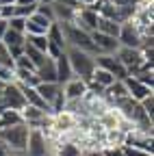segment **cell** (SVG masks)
Segmentation results:
<instances>
[{
	"mask_svg": "<svg viewBox=\"0 0 154 156\" xmlns=\"http://www.w3.org/2000/svg\"><path fill=\"white\" fill-rule=\"evenodd\" d=\"M65 56L74 72V78H81V80L89 83L95 72V56L85 50H76V48H65Z\"/></svg>",
	"mask_w": 154,
	"mask_h": 156,
	"instance_id": "1",
	"label": "cell"
},
{
	"mask_svg": "<svg viewBox=\"0 0 154 156\" xmlns=\"http://www.w3.org/2000/svg\"><path fill=\"white\" fill-rule=\"evenodd\" d=\"M28 132H30V128L26 124H17V126L0 130V141L7 145V150L11 154H24L26 152V141H28Z\"/></svg>",
	"mask_w": 154,
	"mask_h": 156,
	"instance_id": "2",
	"label": "cell"
},
{
	"mask_svg": "<svg viewBox=\"0 0 154 156\" xmlns=\"http://www.w3.org/2000/svg\"><path fill=\"white\" fill-rule=\"evenodd\" d=\"M61 30H63V39H65V48L85 50V52L95 56V50H93V44H91V33L78 28L72 22L70 24H61Z\"/></svg>",
	"mask_w": 154,
	"mask_h": 156,
	"instance_id": "3",
	"label": "cell"
},
{
	"mask_svg": "<svg viewBox=\"0 0 154 156\" xmlns=\"http://www.w3.org/2000/svg\"><path fill=\"white\" fill-rule=\"evenodd\" d=\"M52 13H54V22L59 24H70L74 22L76 13L83 9L78 0H52Z\"/></svg>",
	"mask_w": 154,
	"mask_h": 156,
	"instance_id": "4",
	"label": "cell"
},
{
	"mask_svg": "<svg viewBox=\"0 0 154 156\" xmlns=\"http://www.w3.org/2000/svg\"><path fill=\"white\" fill-rule=\"evenodd\" d=\"M143 39H148V37L141 35V30L137 28V24H134L132 20H130V22L120 24L117 44H120L122 48H134V50H139V48L143 46Z\"/></svg>",
	"mask_w": 154,
	"mask_h": 156,
	"instance_id": "5",
	"label": "cell"
},
{
	"mask_svg": "<svg viewBox=\"0 0 154 156\" xmlns=\"http://www.w3.org/2000/svg\"><path fill=\"white\" fill-rule=\"evenodd\" d=\"M50 150V139L37 128H30L28 132V141H26V152L24 156H48Z\"/></svg>",
	"mask_w": 154,
	"mask_h": 156,
	"instance_id": "6",
	"label": "cell"
},
{
	"mask_svg": "<svg viewBox=\"0 0 154 156\" xmlns=\"http://www.w3.org/2000/svg\"><path fill=\"white\" fill-rule=\"evenodd\" d=\"M95 67L106 69L115 80H124V78L128 76V69L115 58V54H98L95 56Z\"/></svg>",
	"mask_w": 154,
	"mask_h": 156,
	"instance_id": "7",
	"label": "cell"
},
{
	"mask_svg": "<svg viewBox=\"0 0 154 156\" xmlns=\"http://www.w3.org/2000/svg\"><path fill=\"white\" fill-rule=\"evenodd\" d=\"M0 95H2V100H5V104H7V108H9V111H17V113H22V111L26 108V100H24V95H22L20 87H17L15 83L5 85V87H2V91H0Z\"/></svg>",
	"mask_w": 154,
	"mask_h": 156,
	"instance_id": "8",
	"label": "cell"
},
{
	"mask_svg": "<svg viewBox=\"0 0 154 156\" xmlns=\"http://www.w3.org/2000/svg\"><path fill=\"white\" fill-rule=\"evenodd\" d=\"M91 44H93V50H95V56L98 54H115L120 48L117 39L115 37H109V35H102L98 30L91 33Z\"/></svg>",
	"mask_w": 154,
	"mask_h": 156,
	"instance_id": "9",
	"label": "cell"
},
{
	"mask_svg": "<svg viewBox=\"0 0 154 156\" xmlns=\"http://www.w3.org/2000/svg\"><path fill=\"white\" fill-rule=\"evenodd\" d=\"M115 58L130 72L134 67H139L143 65V56H141V50H134V48H117V52H115Z\"/></svg>",
	"mask_w": 154,
	"mask_h": 156,
	"instance_id": "10",
	"label": "cell"
},
{
	"mask_svg": "<svg viewBox=\"0 0 154 156\" xmlns=\"http://www.w3.org/2000/svg\"><path fill=\"white\" fill-rule=\"evenodd\" d=\"M124 145H130V147L143 150V152H148V154H154V147H152V134H143V132H137V130H128V132H126Z\"/></svg>",
	"mask_w": 154,
	"mask_h": 156,
	"instance_id": "11",
	"label": "cell"
},
{
	"mask_svg": "<svg viewBox=\"0 0 154 156\" xmlns=\"http://www.w3.org/2000/svg\"><path fill=\"white\" fill-rule=\"evenodd\" d=\"M98 13H95L93 9H89V7H83L78 13H76V17H74V22L72 24H76L78 28H83V30H87V33H93L95 28H98Z\"/></svg>",
	"mask_w": 154,
	"mask_h": 156,
	"instance_id": "12",
	"label": "cell"
},
{
	"mask_svg": "<svg viewBox=\"0 0 154 156\" xmlns=\"http://www.w3.org/2000/svg\"><path fill=\"white\" fill-rule=\"evenodd\" d=\"M124 87H126V93H128V98H132V100H137V102L145 100L148 95H154L150 87L141 85V83L137 80V78H132V76H126V78H124Z\"/></svg>",
	"mask_w": 154,
	"mask_h": 156,
	"instance_id": "13",
	"label": "cell"
},
{
	"mask_svg": "<svg viewBox=\"0 0 154 156\" xmlns=\"http://www.w3.org/2000/svg\"><path fill=\"white\" fill-rule=\"evenodd\" d=\"M63 95H65V100L72 102V100H83V98L87 95V83L81 80V78H72L70 83H65L61 87Z\"/></svg>",
	"mask_w": 154,
	"mask_h": 156,
	"instance_id": "14",
	"label": "cell"
},
{
	"mask_svg": "<svg viewBox=\"0 0 154 156\" xmlns=\"http://www.w3.org/2000/svg\"><path fill=\"white\" fill-rule=\"evenodd\" d=\"M50 20H46L44 15L39 13H33L28 20H26V30L24 35H46V30L50 28Z\"/></svg>",
	"mask_w": 154,
	"mask_h": 156,
	"instance_id": "15",
	"label": "cell"
},
{
	"mask_svg": "<svg viewBox=\"0 0 154 156\" xmlns=\"http://www.w3.org/2000/svg\"><path fill=\"white\" fill-rule=\"evenodd\" d=\"M54 67H56V83H59L61 87L74 78V72H72V67H70V61H67L65 52H63L59 58H54Z\"/></svg>",
	"mask_w": 154,
	"mask_h": 156,
	"instance_id": "16",
	"label": "cell"
},
{
	"mask_svg": "<svg viewBox=\"0 0 154 156\" xmlns=\"http://www.w3.org/2000/svg\"><path fill=\"white\" fill-rule=\"evenodd\" d=\"M35 89H37L39 98H41V100H44L48 106L54 102V98L61 93V85H59V83H39Z\"/></svg>",
	"mask_w": 154,
	"mask_h": 156,
	"instance_id": "17",
	"label": "cell"
},
{
	"mask_svg": "<svg viewBox=\"0 0 154 156\" xmlns=\"http://www.w3.org/2000/svg\"><path fill=\"white\" fill-rule=\"evenodd\" d=\"M37 78H39V83H56V67H54V58H46L44 65L37 67Z\"/></svg>",
	"mask_w": 154,
	"mask_h": 156,
	"instance_id": "18",
	"label": "cell"
},
{
	"mask_svg": "<svg viewBox=\"0 0 154 156\" xmlns=\"http://www.w3.org/2000/svg\"><path fill=\"white\" fill-rule=\"evenodd\" d=\"M46 39H48V44H54V46H59L61 50H65V39H63V30H61L59 22L50 24V28L46 30Z\"/></svg>",
	"mask_w": 154,
	"mask_h": 156,
	"instance_id": "19",
	"label": "cell"
},
{
	"mask_svg": "<svg viewBox=\"0 0 154 156\" xmlns=\"http://www.w3.org/2000/svg\"><path fill=\"white\" fill-rule=\"evenodd\" d=\"M9 50H15V48H24V35L22 33H15V30H9L2 35V39H0Z\"/></svg>",
	"mask_w": 154,
	"mask_h": 156,
	"instance_id": "20",
	"label": "cell"
},
{
	"mask_svg": "<svg viewBox=\"0 0 154 156\" xmlns=\"http://www.w3.org/2000/svg\"><path fill=\"white\" fill-rule=\"evenodd\" d=\"M89 83H93V85H98V87H102L104 91L115 83V78L106 72V69H100V67H95V72H93V76H91V80Z\"/></svg>",
	"mask_w": 154,
	"mask_h": 156,
	"instance_id": "21",
	"label": "cell"
},
{
	"mask_svg": "<svg viewBox=\"0 0 154 156\" xmlns=\"http://www.w3.org/2000/svg\"><path fill=\"white\" fill-rule=\"evenodd\" d=\"M126 139V132L124 130H106L104 132V147H122Z\"/></svg>",
	"mask_w": 154,
	"mask_h": 156,
	"instance_id": "22",
	"label": "cell"
},
{
	"mask_svg": "<svg viewBox=\"0 0 154 156\" xmlns=\"http://www.w3.org/2000/svg\"><path fill=\"white\" fill-rule=\"evenodd\" d=\"M98 33H102V35H109V37H115L117 39V35H120V24L115 22V20H104V17H100L98 20V28H95Z\"/></svg>",
	"mask_w": 154,
	"mask_h": 156,
	"instance_id": "23",
	"label": "cell"
},
{
	"mask_svg": "<svg viewBox=\"0 0 154 156\" xmlns=\"http://www.w3.org/2000/svg\"><path fill=\"white\" fill-rule=\"evenodd\" d=\"M17 124H24L22 115L17 113V111H9V108H7L2 115H0V130L11 128V126H17Z\"/></svg>",
	"mask_w": 154,
	"mask_h": 156,
	"instance_id": "24",
	"label": "cell"
},
{
	"mask_svg": "<svg viewBox=\"0 0 154 156\" xmlns=\"http://www.w3.org/2000/svg\"><path fill=\"white\" fill-rule=\"evenodd\" d=\"M24 56H26L28 61L35 65V69L39 67V65H44V61L48 58V54H46V52H39V50H35V48L26 46V44H24Z\"/></svg>",
	"mask_w": 154,
	"mask_h": 156,
	"instance_id": "25",
	"label": "cell"
},
{
	"mask_svg": "<svg viewBox=\"0 0 154 156\" xmlns=\"http://www.w3.org/2000/svg\"><path fill=\"white\" fill-rule=\"evenodd\" d=\"M7 28H9V30H15V33H22V35H24V30H26V20H24V17H17V15H13L11 20H7Z\"/></svg>",
	"mask_w": 154,
	"mask_h": 156,
	"instance_id": "26",
	"label": "cell"
},
{
	"mask_svg": "<svg viewBox=\"0 0 154 156\" xmlns=\"http://www.w3.org/2000/svg\"><path fill=\"white\" fill-rule=\"evenodd\" d=\"M0 83H2V85L15 83V69H9V67H2V65H0Z\"/></svg>",
	"mask_w": 154,
	"mask_h": 156,
	"instance_id": "27",
	"label": "cell"
},
{
	"mask_svg": "<svg viewBox=\"0 0 154 156\" xmlns=\"http://www.w3.org/2000/svg\"><path fill=\"white\" fill-rule=\"evenodd\" d=\"M15 69H26V72H37V69H35V65H33V63L28 61V58H26L24 54L15 58Z\"/></svg>",
	"mask_w": 154,
	"mask_h": 156,
	"instance_id": "28",
	"label": "cell"
},
{
	"mask_svg": "<svg viewBox=\"0 0 154 156\" xmlns=\"http://www.w3.org/2000/svg\"><path fill=\"white\" fill-rule=\"evenodd\" d=\"M139 104H141L143 113H145V115L150 117V119H152V117H154V95H148L145 100H141Z\"/></svg>",
	"mask_w": 154,
	"mask_h": 156,
	"instance_id": "29",
	"label": "cell"
},
{
	"mask_svg": "<svg viewBox=\"0 0 154 156\" xmlns=\"http://www.w3.org/2000/svg\"><path fill=\"white\" fill-rule=\"evenodd\" d=\"M35 13H39V15H44L46 20H50V22H54V13H52V7L50 5H37V11Z\"/></svg>",
	"mask_w": 154,
	"mask_h": 156,
	"instance_id": "30",
	"label": "cell"
},
{
	"mask_svg": "<svg viewBox=\"0 0 154 156\" xmlns=\"http://www.w3.org/2000/svg\"><path fill=\"white\" fill-rule=\"evenodd\" d=\"M122 154H124V156H154V154H148V152H143V150L130 147V145H122Z\"/></svg>",
	"mask_w": 154,
	"mask_h": 156,
	"instance_id": "31",
	"label": "cell"
},
{
	"mask_svg": "<svg viewBox=\"0 0 154 156\" xmlns=\"http://www.w3.org/2000/svg\"><path fill=\"white\" fill-rule=\"evenodd\" d=\"M13 15H15V5H2L0 7V20L7 22V20H11Z\"/></svg>",
	"mask_w": 154,
	"mask_h": 156,
	"instance_id": "32",
	"label": "cell"
},
{
	"mask_svg": "<svg viewBox=\"0 0 154 156\" xmlns=\"http://www.w3.org/2000/svg\"><path fill=\"white\" fill-rule=\"evenodd\" d=\"M83 156H104V147H89V150H83Z\"/></svg>",
	"mask_w": 154,
	"mask_h": 156,
	"instance_id": "33",
	"label": "cell"
},
{
	"mask_svg": "<svg viewBox=\"0 0 154 156\" xmlns=\"http://www.w3.org/2000/svg\"><path fill=\"white\" fill-rule=\"evenodd\" d=\"M104 156H124L122 147H104Z\"/></svg>",
	"mask_w": 154,
	"mask_h": 156,
	"instance_id": "34",
	"label": "cell"
},
{
	"mask_svg": "<svg viewBox=\"0 0 154 156\" xmlns=\"http://www.w3.org/2000/svg\"><path fill=\"white\" fill-rule=\"evenodd\" d=\"M20 7H28V5H39V0H17Z\"/></svg>",
	"mask_w": 154,
	"mask_h": 156,
	"instance_id": "35",
	"label": "cell"
},
{
	"mask_svg": "<svg viewBox=\"0 0 154 156\" xmlns=\"http://www.w3.org/2000/svg\"><path fill=\"white\" fill-rule=\"evenodd\" d=\"M9 154H11V152L7 150V145H5L2 141H0V156H9Z\"/></svg>",
	"mask_w": 154,
	"mask_h": 156,
	"instance_id": "36",
	"label": "cell"
},
{
	"mask_svg": "<svg viewBox=\"0 0 154 156\" xmlns=\"http://www.w3.org/2000/svg\"><path fill=\"white\" fill-rule=\"evenodd\" d=\"M5 33H7V22H5V20H0V39H2Z\"/></svg>",
	"mask_w": 154,
	"mask_h": 156,
	"instance_id": "37",
	"label": "cell"
},
{
	"mask_svg": "<svg viewBox=\"0 0 154 156\" xmlns=\"http://www.w3.org/2000/svg\"><path fill=\"white\" fill-rule=\"evenodd\" d=\"M7 111V104H5V100H2V95H0V115H2Z\"/></svg>",
	"mask_w": 154,
	"mask_h": 156,
	"instance_id": "38",
	"label": "cell"
},
{
	"mask_svg": "<svg viewBox=\"0 0 154 156\" xmlns=\"http://www.w3.org/2000/svg\"><path fill=\"white\" fill-rule=\"evenodd\" d=\"M2 5H17V0H0V7Z\"/></svg>",
	"mask_w": 154,
	"mask_h": 156,
	"instance_id": "39",
	"label": "cell"
},
{
	"mask_svg": "<svg viewBox=\"0 0 154 156\" xmlns=\"http://www.w3.org/2000/svg\"><path fill=\"white\" fill-rule=\"evenodd\" d=\"M9 156H24V154H9Z\"/></svg>",
	"mask_w": 154,
	"mask_h": 156,
	"instance_id": "40",
	"label": "cell"
},
{
	"mask_svg": "<svg viewBox=\"0 0 154 156\" xmlns=\"http://www.w3.org/2000/svg\"><path fill=\"white\" fill-rule=\"evenodd\" d=\"M2 87H5V85H2V83H0V91H2Z\"/></svg>",
	"mask_w": 154,
	"mask_h": 156,
	"instance_id": "41",
	"label": "cell"
},
{
	"mask_svg": "<svg viewBox=\"0 0 154 156\" xmlns=\"http://www.w3.org/2000/svg\"><path fill=\"white\" fill-rule=\"evenodd\" d=\"M48 156H54V154H48Z\"/></svg>",
	"mask_w": 154,
	"mask_h": 156,
	"instance_id": "42",
	"label": "cell"
},
{
	"mask_svg": "<svg viewBox=\"0 0 154 156\" xmlns=\"http://www.w3.org/2000/svg\"><path fill=\"white\" fill-rule=\"evenodd\" d=\"M81 156H83V154H81Z\"/></svg>",
	"mask_w": 154,
	"mask_h": 156,
	"instance_id": "43",
	"label": "cell"
}]
</instances>
